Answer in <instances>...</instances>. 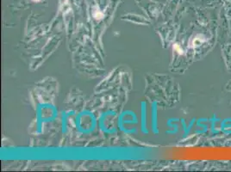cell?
I'll list each match as a JSON object with an SVG mask.
<instances>
[{
	"label": "cell",
	"instance_id": "1",
	"mask_svg": "<svg viewBox=\"0 0 231 172\" xmlns=\"http://www.w3.org/2000/svg\"><path fill=\"white\" fill-rule=\"evenodd\" d=\"M33 1H35V2H38V1H40V0H33Z\"/></svg>",
	"mask_w": 231,
	"mask_h": 172
}]
</instances>
